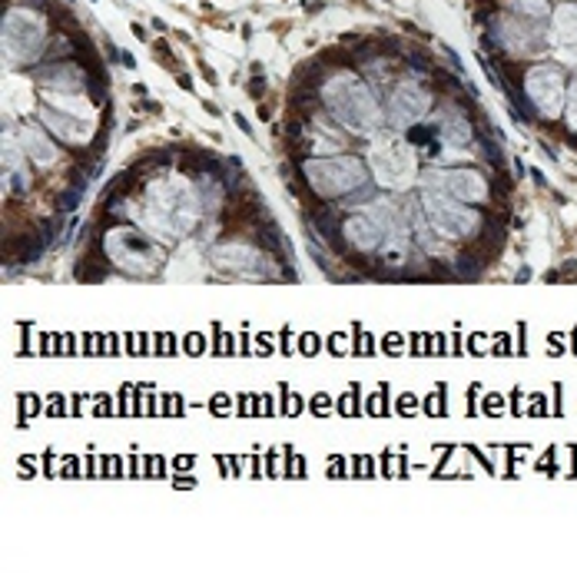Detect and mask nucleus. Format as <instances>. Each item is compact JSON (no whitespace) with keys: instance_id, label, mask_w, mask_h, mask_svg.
Here are the masks:
<instances>
[{"instance_id":"20e7f679","label":"nucleus","mask_w":577,"mask_h":580,"mask_svg":"<svg viewBox=\"0 0 577 580\" xmlns=\"http://www.w3.org/2000/svg\"><path fill=\"white\" fill-rule=\"evenodd\" d=\"M305 186L323 200H346L355 189L368 186L365 163L359 156H309L302 163Z\"/></svg>"},{"instance_id":"423d86ee","label":"nucleus","mask_w":577,"mask_h":580,"mask_svg":"<svg viewBox=\"0 0 577 580\" xmlns=\"http://www.w3.org/2000/svg\"><path fill=\"white\" fill-rule=\"evenodd\" d=\"M368 166L378 179L381 189H409L412 179H415V160H412V150L402 143V140H375L372 150H368Z\"/></svg>"},{"instance_id":"ddd939ff","label":"nucleus","mask_w":577,"mask_h":580,"mask_svg":"<svg viewBox=\"0 0 577 580\" xmlns=\"http://www.w3.org/2000/svg\"><path fill=\"white\" fill-rule=\"evenodd\" d=\"M425 110H428V93L418 90V87H412V84L396 87V93L389 97V119L396 126H409V123L422 119Z\"/></svg>"},{"instance_id":"4468645a","label":"nucleus","mask_w":577,"mask_h":580,"mask_svg":"<svg viewBox=\"0 0 577 580\" xmlns=\"http://www.w3.org/2000/svg\"><path fill=\"white\" fill-rule=\"evenodd\" d=\"M431 179H438L441 186V192H448V197H455V200H462V203H478V200H485L488 197V186H485V179L478 176V173H472V169H455V173H435Z\"/></svg>"},{"instance_id":"9b49d317","label":"nucleus","mask_w":577,"mask_h":580,"mask_svg":"<svg viewBox=\"0 0 577 580\" xmlns=\"http://www.w3.org/2000/svg\"><path fill=\"white\" fill-rule=\"evenodd\" d=\"M17 140H21V147H24V153H27L30 163H37V166H43V169H47V166H57L60 150H57V143L50 140V134H43V123H21Z\"/></svg>"},{"instance_id":"f3484780","label":"nucleus","mask_w":577,"mask_h":580,"mask_svg":"<svg viewBox=\"0 0 577 580\" xmlns=\"http://www.w3.org/2000/svg\"><path fill=\"white\" fill-rule=\"evenodd\" d=\"M567 123H570V130H577V80L570 84V110H567Z\"/></svg>"},{"instance_id":"a211bd4d","label":"nucleus","mask_w":577,"mask_h":580,"mask_svg":"<svg viewBox=\"0 0 577 580\" xmlns=\"http://www.w3.org/2000/svg\"><path fill=\"white\" fill-rule=\"evenodd\" d=\"M203 77H206L210 84H216V71H213V67H206V63H203Z\"/></svg>"},{"instance_id":"dca6fc26","label":"nucleus","mask_w":577,"mask_h":580,"mask_svg":"<svg viewBox=\"0 0 577 580\" xmlns=\"http://www.w3.org/2000/svg\"><path fill=\"white\" fill-rule=\"evenodd\" d=\"M511 8L525 11L528 17H548V4H544V0H511Z\"/></svg>"},{"instance_id":"1a4fd4ad","label":"nucleus","mask_w":577,"mask_h":580,"mask_svg":"<svg viewBox=\"0 0 577 580\" xmlns=\"http://www.w3.org/2000/svg\"><path fill=\"white\" fill-rule=\"evenodd\" d=\"M37 119L47 126V134H53L57 140L71 143V147H87L93 140V126L87 116H77V113H67V110H57L50 103H43L37 110Z\"/></svg>"},{"instance_id":"7ed1b4c3","label":"nucleus","mask_w":577,"mask_h":580,"mask_svg":"<svg viewBox=\"0 0 577 580\" xmlns=\"http://www.w3.org/2000/svg\"><path fill=\"white\" fill-rule=\"evenodd\" d=\"M103 255L110 260V266H116L120 273H126L130 279H150L166 263L163 242H153L150 232L134 229V226L110 229L106 239H103Z\"/></svg>"},{"instance_id":"9d476101","label":"nucleus","mask_w":577,"mask_h":580,"mask_svg":"<svg viewBox=\"0 0 577 580\" xmlns=\"http://www.w3.org/2000/svg\"><path fill=\"white\" fill-rule=\"evenodd\" d=\"M37 84H43L50 93H84L87 74L77 67L74 60H57L37 71Z\"/></svg>"},{"instance_id":"39448f33","label":"nucleus","mask_w":577,"mask_h":580,"mask_svg":"<svg viewBox=\"0 0 577 580\" xmlns=\"http://www.w3.org/2000/svg\"><path fill=\"white\" fill-rule=\"evenodd\" d=\"M47 17L34 8H11L4 17V60L8 67H27V63L43 56L47 47Z\"/></svg>"},{"instance_id":"f8f14e48","label":"nucleus","mask_w":577,"mask_h":580,"mask_svg":"<svg viewBox=\"0 0 577 580\" xmlns=\"http://www.w3.org/2000/svg\"><path fill=\"white\" fill-rule=\"evenodd\" d=\"M528 93H531V100H535V106L544 113V116H557V110H561V77H557V71H551V67H538V71H531V77H528Z\"/></svg>"},{"instance_id":"6e6552de","label":"nucleus","mask_w":577,"mask_h":580,"mask_svg":"<svg viewBox=\"0 0 577 580\" xmlns=\"http://www.w3.org/2000/svg\"><path fill=\"white\" fill-rule=\"evenodd\" d=\"M210 263L219 269V273H229V276H239V279H273L266 273V255L263 249H255L249 242H219L213 252H210Z\"/></svg>"},{"instance_id":"f03ea898","label":"nucleus","mask_w":577,"mask_h":580,"mask_svg":"<svg viewBox=\"0 0 577 580\" xmlns=\"http://www.w3.org/2000/svg\"><path fill=\"white\" fill-rule=\"evenodd\" d=\"M323 103L336 123L359 137H372L381 123V110L375 103V93L352 74H333L323 84Z\"/></svg>"},{"instance_id":"2eb2a0df","label":"nucleus","mask_w":577,"mask_h":580,"mask_svg":"<svg viewBox=\"0 0 577 580\" xmlns=\"http://www.w3.org/2000/svg\"><path fill=\"white\" fill-rule=\"evenodd\" d=\"M554 24H557V30H554L557 53L564 60L577 63V8H561L557 17H554Z\"/></svg>"},{"instance_id":"0eeeda50","label":"nucleus","mask_w":577,"mask_h":580,"mask_svg":"<svg viewBox=\"0 0 577 580\" xmlns=\"http://www.w3.org/2000/svg\"><path fill=\"white\" fill-rule=\"evenodd\" d=\"M425 216L431 223V229L438 236H448V239H468L475 232V223H478V213H472L468 206H462L455 197H444V192H431L425 189Z\"/></svg>"},{"instance_id":"f257e3e1","label":"nucleus","mask_w":577,"mask_h":580,"mask_svg":"<svg viewBox=\"0 0 577 580\" xmlns=\"http://www.w3.org/2000/svg\"><path fill=\"white\" fill-rule=\"evenodd\" d=\"M200 216H203L200 192L179 176H160L147 186V200L134 213V223L163 245H170L197 229Z\"/></svg>"}]
</instances>
